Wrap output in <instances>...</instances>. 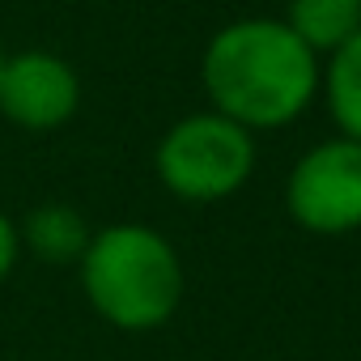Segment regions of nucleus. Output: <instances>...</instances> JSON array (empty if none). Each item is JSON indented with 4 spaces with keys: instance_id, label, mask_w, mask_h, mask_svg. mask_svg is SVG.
<instances>
[{
    "instance_id": "obj_1",
    "label": "nucleus",
    "mask_w": 361,
    "mask_h": 361,
    "mask_svg": "<svg viewBox=\"0 0 361 361\" xmlns=\"http://www.w3.org/2000/svg\"><path fill=\"white\" fill-rule=\"evenodd\" d=\"M319 56L276 18H238L221 26L200 60L209 111L268 132L302 119L319 94Z\"/></svg>"
},
{
    "instance_id": "obj_2",
    "label": "nucleus",
    "mask_w": 361,
    "mask_h": 361,
    "mask_svg": "<svg viewBox=\"0 0 361 361\" xmlns=\"http://www.w3.org/2000/svg\"><path fill=\"white\" fill-rule=\"evenodd\" d=\"M77 272L98 319L119 331H157L183 302V259L174 243L136 221L94 230Z\"/></svg>"
},
{
    "instance_id": "obj_3",
    "label": "nucleus",
    "mask_w": 361,
    "mask_h": 361,
    "mask_svg": "<svg viewBox=\"0 0 361 361\" xmlns=\"http://www.w3.org/2000/svg\"><path fill=\"white\" fill-rule=\"evenodd\" d=\"M153 170L161 188L188 204L230 200L255 170V132L217 111H192L157 140Z\"/></svg>"
},
{
    "instance_id": "obj_4",
    "label": "nucleus",
    "mask_w": 361,
    "mask_h": 361,
    "mask_svg": "<svg viewBox=\"0 0 361 361\" xmlns=\"http://www.w3.org/2000/svg\"><path fill=\"white\" fill-rule=\"evenodd\" d=\"M289 217L323 238L361 230V145L331 136L306 149L285 178Z\"/></svg>"
},
{
    "instance_id": "obj_5",
    "label": "nucleus",
    "mask_w": 361,
    "mask_h": 361,
    "mask_svg": "<svg viewBox=\"0 0 361 361\" xmlns=\"http://www.w3.org/2000/svg\"><path fill=\"white\" fill-rule=\"evenodd\" d=\"M81 106V77L56 51H18L0 68V115L22 132H56Z\"/></svg>"
},
{
    "instance_id": "obj_6",
    "label": "nucleus",
    "mask_w": 361,
    "mask_h": 361,
    "mask_svg": "<svg viewBox=\"0 0 361 361\" xmlns=\"http://www.w3.org/2000/svg\"><path fill=\"white\" fill-rule=\"evenodd\" d=\"M18 234H22V247H30L47 264H81L90 238H94L85 217L68 204H39L18 226Z\"/></svg>"
},
{
    "instance_id": "obj_7",
    "label": "nucleus",
    "mask_w": 361,
    "mask_h": 361,
    "mask_svg": "<svg viewBox=\"0 0 361 361\" xmlns=\"http://www.w3.org/2000/svg\"><path fill=\"white\" fill-rule=\"evenodd\" d=\"M285 26L314 56H331L361 30V0H289Z\"/></svg>"
},
{
    "instance_id": "obj_8",
    "label": "nucleus",
    "mask_w": 361,
    "mask_h": 361,
    "mask_svg": "<svg viewBox=\"0 0 361 361\" xmlns=\"http://www.w3.org/2000/svg\"><path fill=\"white\" fill-rule=\"evenodd\" d=\"M319 94L340 128V136L361 145V30L327 56V68L319 77Z\"/></svg>"
},
{
    "instance_id": "obj_9",
    "label": "nucleus",
    "mask_w": 361,
    "mask_h": 361,
    "mask_svg": "<svg viewBox=\"0 0 361 361\" xmlns=\"http://www.w3.org/2000/svg\"><path fill=\"white\" fill-rule=\"evenodd\" d=\"M18 259H22V234H18L13 217L0 209V281H9V272L18 268Z\"/></svg>"
},
{
    "instance_id": "obj_10",
    "label": "nucleus",
    "mask_w": 361,
    "mask_h": 361,
    "mask_svg": "<svg viewBox=\"0 0 361 361\" xmlns=\"http://www.w3.org/2000/svg\"><path fill=\"white\" fill-rule=\"evenodd\" d=\"M0 68H5V51H0Z\"/></svg>"
}]
</instances>
